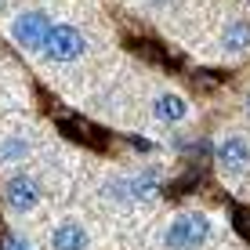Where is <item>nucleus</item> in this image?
<instances>
[{
  "mask_svg": "<svg viewBox=\"0 0 250 250\" xmlns=\"http://www.w3.org/2000/svg\"><path fill=\"white\" fill-rule=\"evenodd\" d=\"M4 196H7V203L15 207L19 214H25V210H33V207L40 203V182L37 178H29V174H15L11 182L4 185Z\"/></svg>",
  "mask_w": 250,
  "mask_h": 250,
  "instance_id": "20e7f679",
  "label": "nucleus"
},
{
  "mask_svg": "<svg viewBox=\"0 0 250 250\" xmlns=\"http://www.w3.org/2000/svg\"><path fill=\"white\" fill-rule=\"evenodd\" d=\"M210 236V218L207 214H178L163 232V250H196Z\"/></svg>",
  "mask_w": 250,
  "mask_h": 250,
  "instance_id": "f257e3e1",
  "label": "nucleus"
},
{
  "mask_svg": "<svg viewBox=\"0 0 250 250\" xmlns=\"http://www.w3.org/2000/svg\"><path fill=\"white\" fill-rule=\"evenodd\" d=\"M4 250H29V243H25V239H4Z\"/></svg>",
  "mask_w": 250,
  "mask_h": 250,
  "instance_id": "9b49d317",
  "label": "nucleus"
},
{
  "mask_svg": "<svg viewBox=\"0 0 250 250\" xmlns=\"http://www.w3.org/2000/svg\"><path fill=\"white\" fill-rule=\"evenodd\" d=\"M156 116L167 120V124H178V120L188 116V102L182 98V94L167 91V94H160V98H156Z\"/></svg>",
  "mask_w": 250,
  "mask_h": 250,
  "instance_id": "1a4fd4ad",
  "label": "nucleus"
},
{
  "mask_svg": "<svg viewBox=\"0 0 250 250\" xmlns=\"http://www.w3.org/2000/svg\"><path fill=\"white\" fill-rule=\"evenodd\" d=\"M109 188H113V196H120L127 203H142L160 192V182H156V174H138V178H120Z\"/></svg>",
  "mask_w": 250,
  "mask_h": 250,
  "instance_id": "423d86ee",
  "label": "nucleus"
},
{
  "mask_svg": "<svg viewBox=\"0 0 250 250\" xmlns=\"http://www.w3.org/2000/svg\"><path fill=\"white\" fill-rule=\"evenodd\" d=\"M221 47H225L229 55H243V51H250V22L232 19L225 29H221Z\"/></svg>",
  "mask_w": 250,
  "mask_h": 250,
  "instance_id": "6e6552de",
  "label": "nucleus"
},
{
  "mask_svg": "<svg viewBox=\"0 0 250 250\" xmlns=\"http://www.w3.org/2000/svg\"><path fill=\"white\" fill-rule=\"evenodd\" d=\"M51 247L55 250H87L91 239L80 221H58L55 232H51Z\"/></svg>",
  "mask_w": 250,
  "mask_h": 250,
  "instance_id": "0eeeda50",
  "label": "nucleus"
},
{
  "mask_svg": "<svg viewBox=\"0 0 250 250\" xmlns=\"http://www.w3.org/2000/svg\"><path fill=\"white\" fill-rule=\"evenodd\" d=\"M25 152H29V145L19 142V138H7L4 145H0V163H22Z\"/></svg>",
  "mask_w": 250,
  "mask_h": 250,
  "instance_id": "9d476101",
  "label": "nucleus"
},
{
  "mask_svg": "<svg viewBox=\"0 0 250 250\" xmlns=\"http://www.w3.org/2000/svg\"><path fill=\"white\" fill-rule=\"evenodd\" d=\"M214 156L225 170H243L250 167V142L243 134H225L218 142V149H214Z\"/></svg>",
  "mask_w": 250,
  "mask_h": 250,
  "instance_id": "39448f33",
  "label": "nucleus"
},
{
  "mask_svg": "<svg viewBox=\"0 0 250 250\" xmlns=\"http://www.w3.org/2000/svg\"><path fill=\"white\" fill-rule=\"evenodd\" d=\"M40 51L51 58V62H76V58L87 51V40L76 25H51Z\"/></svg>",
  "mask_w": 250,
  "mask_h": 250,
  "instance_id": "f03ea898",
  "label": "nucleus"
},
{
  "mask_svg": "<svg viewBox=\"0 0 250 250\" xmlns=\"http://www.w3.org/2000/svg\"><path fill=\"white\" fill-rule=\"evenodd\" d=\"M0 11H4V0H0Z\"/></svg>",
  "mask_w": 250,
  "mask_h": 250,
  "instance_id": "ddd939ff",
  "label": "nucleus"
},
{
  "mask_svg": "<svg viewBox=\"0 0 250 250\" xmlns=\"http://www.w3.org/2000/svg\"><path fill=\"white\" fill-rule=\"evenodd\" d=\"M247 113H250V94H247Z\"/></svg>",
  "mask_w": 250,
  "mask_h": 250,
  "instance_id": "f8f14e48",
  "label": "nucleus"
},
{
  "mask_svg": "<svg viewBox=\"0 0 250 250\" xmlns=\"http://www.w3.org/2000/svg\"><path fill=\"white\" fill-rule=\"evenodd\" d=\"M47 29H51L47 11H22V15H15V22H11V37L19 40L22 47H40L44 37H47Z\"/></svg>",
  "mask_w": 250,
  "mask_h": 250,
  "instance_id": "7ed1b4c3",
  "label": "nucleus"
}]
</instances>
